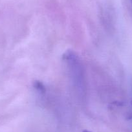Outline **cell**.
<instances>
[{"mask_svg":"<svg viewBox=\"0 0 132 132\" xmlns=\"http://www.w3.org/2000/svg\"><path fill=\"white\" fill-rule=\"evenodd\" d=\"M63 57L65 61L68 64L71 76L75 83L76 86L82 90L83 87H84V76L83 67L79 57L72 51H69L65 53Z\"/></svg>","mask_w":132,"mask_h":132,"instance_id":"6da1fadb","label":"cell"},{"mask_svg":"<svg viewBox=\"0 0 132 132\" xmlns=\"http://www.w3.org/2000/svg\"><path fill=\"white\" fill-rule=\"evenodd\" d=\"M131 1V6H132V0H130Z\"/></svg>","mask_w":132,"mask_h":132,"instance_id":"7a4b0ae2","label":"cell"},{"mask_svg":"<svg viewBox=\"0 0 132 132\" xmlns=\"http://www.w3.org/2000/svg\"><path fill=\"white\" fill-rule=\"evenodd\" d=\"M131 104H132V101H131Z\"/></svg>","mask_w":132,"mask_h":132,"instance_id":"3957f363","label":"cell"}]
</instances>
